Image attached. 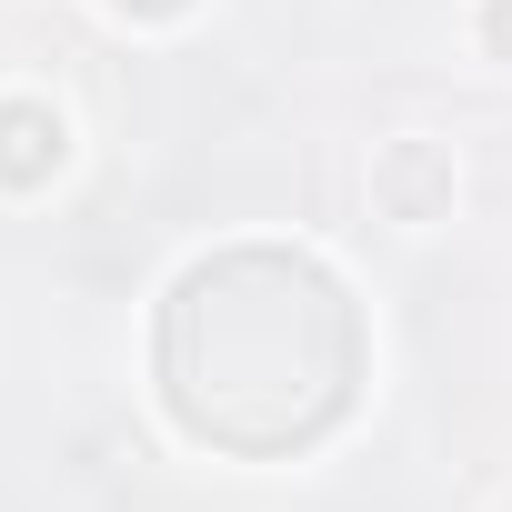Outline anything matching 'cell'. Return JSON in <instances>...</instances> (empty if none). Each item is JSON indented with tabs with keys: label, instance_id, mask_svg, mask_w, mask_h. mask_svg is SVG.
<instances>
[{
	"label": "cell",
	"instance_id": "obj_3",
	"mask_svg": "<svg viewBox=\"0 0 512 512\" xmlns=\"http://www.w3.org/2000/svg\"><path fill=\"white\" fill-rule=\"evenodd\" d=\"M382 201H392V221H432V211L452 201V161H442L432 141H402V151L382 161Z\"/></svg>",
	"mask_w": 512,
	"mask_h": 512
},
{
	"label": "cell",
	"instance_id": "obj_4",
	"mask_svg": "<svg viewBox=\"0 0 512 512\" xmlns=\"http://www.w3.org/2000/svg\"><path fill=\"white\" fill-rule=\"evenodd\" d=\"M482 41H492V61H512V0H482Z\"/></svg>",
	"mask_w": 512,
	"mask_h": 512
},
{
	"label": "cell",
	"instance_id": "obj_2",
	"mask_svg": "<svg viewBox=\"0 0 512 512\" xmlns=\"http://www.w3.org/2000/svg\"><path fill=\"white\" fill-rule=\"evenodd\" d=\"M61 161H71V131H61L51 101H0V181H11V191H41Z\"/></svg>",
	"mask_w": 512,
	"mask_h": 512
},
{
	"label": "cell",
	"instance_id": "obj_5",
	"mask_svg": "<svg viewBox=\"0 0 512 512\" xmlns=\"http://www.w3.org/2000/svg\"><path fill=\"white\" fill-rule=\"evenodd\" d=\"M111 11H131V21H171V11H191V0H111Z\"/></svg>",
	"mask_w": 512,
	"mask_h": 512
},
{
	"label": "cell",
	"instance_id": "obj_1",
	"mask_svg": "<svg viewBox=\"0 0 512 512\" xmlns=\"http://www.w3.org/2000/svg\"><path fill=\"white\" fill-rule=\"evenodd\" d=\"M352 292L282 241L191 262L161 302V402L211 452H302L352 412Z\"/></svg>",
	"mask_w": 512,
	"mask_h": 512
}]
</instances>
